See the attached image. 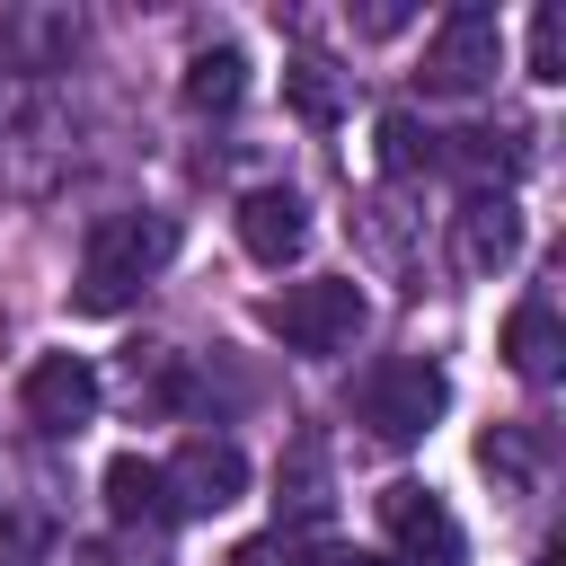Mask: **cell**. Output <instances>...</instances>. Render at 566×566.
<instances>
[{"label":"cell","mask_w":566,"mask_h":566,"mask_svg":"<svg viewBox=\"0 0 566 566\" xmlns=\"http://www.w3.org/2000/svg\"><path fill=\"white\" fill-rule=\"evenodd\" d=\"M168 256H177V221H168V212H106V221L88 230V256H80L71 301H80L88 318H106V310H124Z\"/></svg>","instance_id":"cell-1"},{"label":"cell","mask_w":566,"mask_h":566,"mask_svg":"<svg viewBox=\"0 0 566 566\" xmlns=\"http://www.w3.org/2000/svg\"><path fill=\"white\" fill-rule=\"evenodd\" d=\"M354 407H363V424H371L380 442H416V433L451 407V380H442V363L398 354V363H371V371H363Z\"/></svg>","instance_id":"cell-2"},{"label":"cell","mask_w":566,"mask_h":566,"mask_svg":"<svg viewBox=\"0 0 566 566\" xmlns=\"http://www.w3.org/2000/svg\"><path fill=\"white\" fill-rule=\"evenodd\" d=\"M495 62H504V27H495V9H451L442 27H433V44H424V97H478L486 80H495Z\"/></svg>","instance_id":"cell-3"},{"label":"cell","mask_w":566,"mask_h":566,"mask_svg":"<svg viewBox=\"0 0 566 566\" xmlns=\"http://www.w3.org/2000/svg\"><path fill=\"white\" fill-rule=\"evenodd\" d=\"M354 327H363V283H345V274H310L274 301V336L292 354H345Z\"/></svg>","instance_id":"cell-4"},{"label":"cell","mask_w":566,"mask_h":566,"mask_svg":"<svg viewBox=\"0 0 566 566\" xmlns=\"http://www.w3.org/2000/svg\"><path fill=\"white\" fill-rule=\"evenodd\" d=\"M380 531H389V548H398L407 566H469V539H460L451 504H442L433 486H416V478L380 486Z\"/></svg>","instance_id":"cell-5"},{"label":"cell","mask_w":566,"mask_h":566,"mask_svg":"<svg viewBox=\"0 0 566 566\" xmlns=\"http://www.w3.org/2000/svg\"><path fill=\"white\" fill-rule=\"evenodd\" d=\"M159 495H168V513H186V522H203V513L239 504V495H248V460H239V442L195 433L177 460H159Z\"/></svg>","instance_id":"cell-6"},{"label":"cell","mask_w":566,"mask_h":566,"mask_svg":"<svg viewBox=\"0 0 566 566\" xmlns=\"http://www.w3.org/2000/svg\"><path fill=\"white\" fill-rule=\"evenodd\" d=\"M18 407H27L35 433H80L97 416V371L80 354H35L27 380H18Z\"/></svg>","instance_id":"cell-7"},{"label":"cell","mask_w":566,"mask_h":566,"mask_svg":"<svg viewBox=\"0 0 566 566\" xmlns=\"http://www.w3.org/2000/svg\"><path fill=\"white\" fill-rule=\"evenodd\" d=\"M451 256H460V274H478V283L522 256V212H513L504 186H478V195L451 212Z\"/></svg>","instance_id":"cell-8"},{"label":"cell","mask_w":566,"mask_h":566,"mask_svg":"<svg viewBox=\"0 0 566 566\" xmlns=\"http://www.w3.org/2000/svg\"><path fill=\"white\" fill-rule=\"evenodd\" d=\"M301 239H310V203H301L292 186H256V195L239 203V248H248L256 265L301 256Z\"/></svg>","instance_id":"cell-9"},{"label":"cell","mask_w":566,"mask_h":566,"mask_svg":"<svg viewBox=\"0 0 566 566\" xmlns=\"http://www.w3.org/2000/svg\"><path fill=\"white\" fill-rule=\"evenodd\" d=\"M504 354H513V371H522V380H557V354H566L557 310H548V301H522V310L504 318Z\"/></svg>","instance_id":"cell-10"},{"label":"cell","mask_w":566,"mask_h":566,"mask_svg":"<svg viewBox=\"0 0 566 566\" xmlns=\"http://www.w3.org/2000/svg\"><path fill=\"white\" fill-rule=\"evenodd\" d=\"M248 97V53L239 44H203L195 62H186V106L195 115H230Z\"/></svg>","instance_id":"cell-11"},{"label":"cell","mask_w":566,"mask_h":566,"mask_svg":"<svg viewBox=\"0 0 566 566\" xmlns=\"http://www.w3.org/2000/svg\"><path fill=\"white\" fill-rule=\"evenodd\" d=\"M106 513L133 531V522H168V495H159V460L142 451H115L106 460Z\"/></svg>","instance_id":"cell-12"},{"label":"cell","mask_w":566,"mask_h":566,"mask_svg":"<svg viewBox=\"0 0 566 566\" xmlns=\"http://www.w3.org/2000/svg\"><path fill=\"white\" fill-rule=\"evenodd\" d=\"M124 389H133V407H177V398H186L177 345H133V354H124Z\"/></svg>","instance_id":"cell-13"},{"label":"cell","mask_w":566,"mask_h":566,"mask_svg":"<svg viewBox=\"0 0 566 566\" xmlns=\"http://www.w3.org/2000/svg\"><path fill=\"white\" fill-rule=\"evenodd\" d=\"M230 566H336L310 531H292V522H274V531H256V539H239L230 548Z\"/></svg>","instance_id":"cell-14"},{"label":"cell","mask_w":566,"mask_h":566,"mask_svg":"<svg viewBox=\"0 0 566 566\" xmlns=\"http://www.w3.org/2000/svg\"><path fill=\"white\" fill-rule=\"evenodd\" d=\"M433 142H442V133H424L407 106H389V115H380V168H389V177H416V168H433Z\"/></svg>","instance_id":"cell-15"},{"label":"cell","mask_w":566,"mask_h":566,"mask_svg":"<svg viewBox=\"0 0 566 566\" xmlns=\"http://www.w3.org/2000/svg\"><path fill=\"white\" fill-rule=\"evenodd\" d=\"M433 159H451L460 177H478V186H486V177H504V168H513V142L478 124V133H451V150H433Z\"/></svg>","instance_id":"cell-16"},{"label":"cell","mask_w":566,"mask_h":566,"mask_svg":"<svg viewBox=\"0 0 566 566\" xmlns=\"http://www.w3.org/2000/svg\"><path fill=\"white\" fill-rule=\"evenodd\" d=\"M18 44H35V71L80 53V18H18Z\"/></svg>","instance_id":"cell-17"},{"label":"cell","mask_w":566,"mask_h":566,"mask_svg":"<svg viewBox=\"0 0 566 566\" xmlns=\"http://www.w3.org/2000/svg\"><path fill=\"white\" fill-rule=\"evenodd\" d=\"M531 80H566V9L557 0L531 18Z\"/></svg>","instance_id":"cell-18"},{"label":"cell","mask_w":566,"mask_h":566,"mask_svg":"<svg viewBox=\"0 0 566 566\" xmlns=\"http://www.w3.org/2000/svg\"><path fill=\"white\" fill-rule=\"evenodd\" d=\"M292 106H301L310 124H336V80H327L318 62H292Z\"/></svg>","instance_id":"cell-19"}]
</instances>
